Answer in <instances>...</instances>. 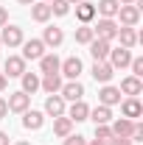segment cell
I'll use <instances>...</instances> for the list:
<instances>
[{
	"label": "cell",
	"instance_id": "6da1fadb",
	"mask_svg": "<svg viewBox=\"0 0 143 145\" xmlns=\"http://www.w3.org/2000/svg\"><path fill=\"white\" fill-rule=\"evenodd\" d=\"M23 42H25V36H23V28H20V25H9V22H6V25L0 28V45H6L9 50L20 48Z\"/></svg>",
	"mask_w": 143,
	"mask_h": 145
},
{
	"label": "cell",
	"instance_id": "7a4b0ae2",
	"mask_svg": "<svg viewBox=\"0 0 143 145\" xmlns=\"http://www.w3.org/2000/svg\"><path fill=\"white\" fill-rule=\"evenodd\" d=\"M118 20H107V17H98L95 20V25H93V34L98 36V39H107V42H115V36H118Z\"/></svg>",
	"mask_w": 143,
	"mask_h": 145
},
{
	"label": "cell",
	"instance_id": "3957f363",
	"mask_svg": "<svg viewBox=\"0 0 143 145\" xmlns=\"http://www.w3.org/2000/svg\"><path fill=\"white\" fill-rule=\"evenodd\" d=\"M81 70H84V64H81L79 56H68V59H62V64H59V75L68 78V81H79Z\"/></svg>",
	"mask_w": 143,
	"mask_h": 145
},
{
	"label": "cell",
	"instance_id": "277c9868",
	"mask_svg": "<svg viewBox=\"0 0 143 145\" xmlns=\"http://www.w3.org/2000/svg\"><path fill=\"white\" fill-rule=\"evenodd\" d=\"M20 48H23V59L25 61H39L42 56L48 53V48L42 45V39H25Z\"/></svg>",
	"mask_w": 143,
	"mask_h": 145
},
{
	"label": "cell",
	"instance_id": "5b68a950",
	"mask_svg": "<svg viewBox=\"0 0 143 145\" xmlns=\"http://www.w3.org/2000/svg\"><path fill=\"white\" fill-rule=\"evenodd\" d=\"M107 61L112 64V70H124V67H129V61H132V50L129 48H109V56Z\"/></svg>",
	"mask_w": 143,
	"mask_h": 145
},
{
	"label": "cell",
	"instance_id": "8992f818",
	"mask_svg": "<svg viewBox=\"0 0 143 145\" xmlns=\"http://www.w3.org/2000/svg\"><path fill=\"white\" fill-rule=\"evenodd\" d=\"M140 3V0H138ZM138 3H132V6H121L118 8V14L115 17L121 20V25H129V28H135L138 22H140V6Z\"/></svg>",
	"mask_w": 143,
	"mask_h": 145
},
{
	"label": "cell",
	"instance_id": "52a82bcc",
	"mask_svg": "<svg viewBox=\"0 0 143 145\" xmlns=\"http://www.w3.org/2000/svg\"><path fill=\"white\" fill-rule=\"evenodd\" d=\"M59 95L65 98V103H73V101H84V84L81 81H65Z\"/></svg>",
	"mask_w": 143,
	"mask_h": 145
},
{
	"label": "cell",
	"instance_id": "ba28073f",
	"mask_svg": "<svg viewBox=\"0 0 143 145\" xmlns=\"http://www.w3.org/2000/svg\"><path fill=\"white\" fill-rule=\"evenodd\" d=\"M121 117H126V120H138V117H143L140 98H121Z\"/></svg>",
	"mask_w": 143,
	"mask_h": 145
},
{
	"label": "cell",
	"instance_id": "9c48e42d",
	"mask_svg": "<svg viewBox=\"0 0 143 145\" xmlns=\"http://www.w3.org/2000/svg\"><path fill=\"white\" fill-rule=\"evenodd\" d=\"M98 103L101 106H118L121 103V89L118 87H112V84H101V89H98Z\"/></svg>",
	"mask_w": 143,
	"mask_h": 145
},
{
	"label": "cell",
	"instance_id": "30bf717a",
	"mask_svg": "<svg viewBox=\"0 0 143 145\" xmlns=\"http://www.w3.org/2000/svg\"><path fill=\"white\" fill-rule=\"evenodd\" d=\"M6 103H9V112L23 114L25 109H31V95H25L23 89H17V92H11V95L6 98Z\"/></svg>",
	"mask_w": 143,
	"mask_h": 145
},
{
	"label": "cell",
	"instance_id": "8fae6325",
	"mask_svg": "<svg viewBox=\"0 0 143 145\" xmlns=\"http://www.w3.org/2000/svg\"><path fill=\"white\" fill-rule=\"evenodd\" d=\"M42 126H45V112H36V109L23 112V128L25 131H39Z\"/></svg>",
	"mask_w": 143,
	"mask_h": 145
},
{
	"label": "cell",
	"instance_id": "7c38bea8",
	"mask_svg": "<svg viewBox=\"0 0 143 145\" xmlns=\"http://www.w3.org/2000/svg\"><path fill=\"white\" fill-rule=\"evenodd\" d=\"M95 17H98V14H95V3H90V0L76 3V20H79L81 25H93Z\"/></svg>",
	"mask_w": 143,
	"mask_h": 145
},
{
	"label": "cell",
	"instance_id": "4fadbf2b",
	"mask_svg": "<svg viewBox=\"0 0 143 145\" xmlns=\"http://www.w3.org/2000/svg\"><path fill=\"white\" fill-rule=\"evenodd\" d=\"M25 72V59L23 56H9L6 64H3V75L6 78H20Z\"/></svg>",
	"mask_w": 143,
	"mask_h": 145
},
{
	"label": "cell",
	"instance_id": "5bb4252c",
	"mask_svg": "<svg viewBox=\"0 0 143 145\" xmlns=\"http://www.w3.org/2000/svg\"><path fill=\"white\" fill-rule=\"evenodd\" d=\"M90 48V56H93V61H107V56H109V48H112V42H107V39H93L87 45Z\"/></svg>",
	"mask_w": 143,
	"mask_h": 145
},
{
	"label": "cell",
	"instance_id": "9a60e30c",
	"mask_svg": "<svg viewBox=\"0 0 143 145\" xmlns=\"http://www.w3.org/2000/svg\"><path fill=\"white\" fill-rule=\"evenodd\" d=\"M62 84H65V78H62L59 72H51V75H42V81H39V89L45 92V95H59Z\"/></svg>",
	"mask_w": 143,
	"mask_h": 145
},
{
	"label": "cell",
	"instance_id": "2e32d148",
	"mask_svg": "<svg viewBox=\"0 0 143 145\" xmlns=\"http://www.w3.org/2000/svg\"><path fill=\"white\" fill-rule=\"evenodd\" d=\"M65 109H68V103H65L62 95H48V98H45V114H48V117H62Z\"/></svg>",
	"mask_w": 143,
	"mask_h": 145
},
{
	"label": "cell",
	"instance_id": "e0dca14e",
	"mask_svg": "<svg viewBox=\"0 0 143 145\" xmlns=\"http://www.w3.org/2000/svg\"><path fill=\"white\" fill-rule=\"evenodd\" d=\"M115 39L121 42V48H129V50H132V48H135V45L140 42L143 36L138 34L135 28H129V25H121V28H118V36H115Z\"/></svg>",
	"mask_w": 143,
	"mask_h": 145
},
{
	"label": "cell",
	"instance_id": "ac0fdd59",
	"mask_svg": "<svg viewBox=\"0 0 143 145\" xmlns=\"http://www.w3.org/2000/svg\"><path fill=\"white\" fill-rule=\"evenodd\" d=\"M93 78L98 81V84H109L112 81V75H115V70H112V64L109 61H93Z\"/></svg>",
	"mask_w": 143,
	"mask_h": 145
},
{
	"label": "cell",
	"instance_id": "d6986e66",
	"mask_svg": "<svg viewBox=\"0 0 143 145\" xmlns=\"http://www.w3.org/2000/svg\"><path fill=\"white\" fill-rule=\"evenodd\" d=\"M65 114L70 117L73 123H84V120H87V117H90V106H87V103H84V101H73L70 106L65 109Z\"/></svg>",
	"mask_w": 143,
	"mask_h": 145
},
{
	"label": "cell",
	"instance_id": "ffe728a7",
	"mask_svg": "<svg viewBox=\"0 0 143 145\" xmlns=\"http://www.w3.org/2000/svg\"><path fill=\"white\" fill-rule=\"evenodd\" d=\"M121 95H126V98H138L143 92V78H135V75H126L124 81H121Z\"/></svg>",
	"mask_w": 143,
	"mask_h": 145
},
{
	"label": "cell",
	"instance_id": "44dd1931",
	"mask_svg": "<svg viewBox=\"0 0 143 145\" xmlns=\"http://www.w3.org/2000/svg\"><path fill=\"white\" fill-rule=\"evenodd\" d=\"M62 42H65V31H62V28L48 25V28L42 31V45H45V48H59Z\"/></svg>",
	"mask_w": 143,
	"mask_h": 145
},
{
	"label": "cell",
	"instance_id": "7402d4cb",
	"mask_svg": "<svg viewBox=\"0 0 143 145\" xmlns=\"http://www.w3.org/2000/svg\"><path fill=\"white\" fill-rule=\"evenodd\" d=\"M112 137H132V131H135V120H126V117H112Z\"/></svg>",
	"mask_w": 143,
	"mask_h": 145
},
{
	"label": "cell",
	"instance_id": "603a6c76",
	"mask_svg": "<svg viewBox=\"0 0 143 145\" xmlns=\"http://www.w3.org/2000/svg\"><path fill=\"white\" fill-rule=\"evenodd\" d=\"M87 120H93L95 126H109V123H112V109L98 103L95 109H90V117H87Z\"/></svg>",
	"mask_w": 143,
	"mask_h": 145
},
{
	"label": "cell",
	"instance_id": "cb8c5ba5",
	"mask_svg": "<svg viewBox=\"0 0 143 145\" xmlns=\"http://www.w3.org/2000/svg\"><path fill=\"white\" fill-rule=\"evenodd\" d=\"M118 8H121L118 0H98V3H95V14H98V17H107V20H115Z\"/></svg>",
	"mask_w": 143,
	"mask_h": 145
},
{
	"label": "cell",
	"instance_id": "d4e9b609",
	"mask_svg": "<svg viewBox=\"0 0 143 145\" xmlns=\"http://www.w3.org/2000/svg\"><path fill=\"white\" fill-rule=\"evenodd\" d=\"M20 81H23V92H25V95H34V92H39V81H42V75L25 70L23 75H20Z\"/></svg>",
	"mask_w": 143,
	"mask_h": 145
},
{
	"label": "cell",
	"instance_id": "484cf974",
	"mask_svg": "<svg viewBox=\"0 0 143 145\" xmlns=\"http://www.w3.org/2000/svg\"><path fill=\"white\" fill-rule=\"evenodd\" d=\"M59 64H62V59L56 53H45L39 59V72L42 75H51V72H59Z\"/></svg>",
	"mask_w": 143,
	"mask_h": 145
},
{
	"label": "cell",
	"instance_id": "4316f807",
	"mask_svg": "<svg viewBox=\"0 0 143 145\" xmlns=\"http://www.w3.org/2000/svg\"><path fill=\"white\" fill-rule=\"evenodd\" d=\"M51 17H54V14H51V6H48V3H39V0L31 3V20H34V22H48Z\"/></svg>",
	"mask_w": 143,
	"mask_h": 145
},
{
	"label": "cell",
	"instance_id": "83f0119b",
	"mask_svg": "<svg viewBox=\"0 0 143 145\" xmlns=\"http://www.w3.org/2000/svg\"><path fill=\"white\" fill-rule=\"evenodd\" d=\"M54 134L56 137H68V134H73V120L68 117V114H62V117H54Z\"/></svg>",
	"mask_w": 143,
	"mask_h": 145
},
{
	"label": "cell",
	"instance_id": "f1b7e54d",
	"mask_svg": "<svg viewBox=\"0 0 143 145\" xmlns=\"http://www.w3.org/2000/svg\"><path fill=\"white\" fill-rule=\"evenodd\" d=\"M73 36H76V45H90V42L95 39V34H93V25H79Z\"/></svg>",
	"mask_w": 143,
	"mask_h": 145
},
{
	"label": "cell",
	"instance_id": "f546056e",
	"mask_svg": "<svg viewBox=\"0 0 143 145\" xmlns=\"http://www.w3.org/2000/svg\"><path fill=\"white\" fill-rule=\"evenodd\" d=\"M48 6H51V14H54V17H65V14H70V3H68V0H51Z\"/></svg>",
	"mask_w": 143,
	"mask_h": 145
},
{
	"label": "cell",
	"instance_id": "4dcf8cb0",
	"mask_svg": "<svg viewBox=\"0 0 143 145\" xmlns=\"http://www.w3.org/2000/svg\"><path fill=\"white\" fill-rule=\"evenodd\" d=\"M95 140L98 142H109L112 140V128L109 126H95Z\"/></svg>",
	"mask_w": 143,
	"mask_h": 145
},
{
	"label": "cell",
	"instance_id": "1f68e13d",
	"mask_svg": "<svg viewBox=\"0 0 143 145\" xmlns=\"http://www.w3.org/2000/svg\"><path fill=\"white\" fill-rule=\"evenodd\" d=\"M129 67H132V75H135V78H143V59L140 56H132Z\"/></svg>",
	"mask_w": 143,
	"mask_h": 145
},
{
	"label": "cell",
	"instance_id": "d6a6232c",
	"mask_svg": "<svg viewBox=\"0 0 143 145\" xmlns=\"http://www.w3.org/2000/svg\"><path fill=\"white\" fill-rule=\"evenodd\" d=\"M62 145H87V137H81V134H68Z\"/></svg>",
	"mask_w": 143,
	"mask_h": 145
},
{
	"label": "cell",
	"instance_id": "836d02e7",
	"mask_svg": "<svg viewBox=\"0 0 143 145\" xmlns=\"http://www.w3.org/2000/svg\"><path fill=\"white\" fill-rule=\"evenodd\" d=\"M107 145H135V142H132L129 137H112V140H109Z\"/></svg>",
	"mask_w": 143,
	"mask_h": 145
},
{
	"label": "cell",
	"instance_id": "e575fe53",
	"mask_svg": "<svg viewBox=\"0 0 143 145\" xmlns=\"http://www.w3.org/2000/svg\"><path fill=\"white\" fill-rule=\"evenodd\" d=\"M6 114H9V103H6V98L0 95V120H3Z\"/></svg>",
	"mask_w": 143,
	"mask_h": 145
},
{
	"label": "cell",
	"instance_id": "d590c367",
	"mask_svg": "<svg viewBox=\"0 0 143 145\" xmlns=\"http://www.w3.org/2000/svg\"><path fill=\"white\" fill-rule=\"evenodd\" d=\"M6 22H9V8H3V6H0V28H3Z\"/></svg>",
	"mask_w": 143,
	"mask_h": 145
},
{
	"label": "cell",
	"instance_id": "8d00e7d4",
	"mask_svg": "<svg viewBox=\"0 0 143 145\" xmlns=\"http://www.w3.org/2000/svg\"><path fill=\"white\" fill-rule=\"evenodd\" d=\"M0 145H11V140H9V134H6V131H0Z\"/></svg>",
	"mask_w": 143,
	"mask_h": 145
},
{
	"label": "cell",
	"instance_id": "74e56055",
	"mask_svg": "<svg viewBox=\"0 0 143 145\" xmlns=\"http://www.w3.org/2000/svg\"><path fill=\"white\" fill-rule=\"evenodd\" d=\"M6 87H9V78H6V75H3V72H0V92L6 89Z\"/></svg>",
	"mask_w": 143,
	"mask_h": 145
},
{
	"label": "cell",
	"instance_id": "f35d334b",
	"mask_svg": "<svg viewBox=\"0 0 143 145\" xmlns=\"http://www.w3.org/2000/svg\"><path fill=\"white\" fill-rule=\"evenodd\" d=\"M121 6H132V3H138V0H118Z\"/></svg>",
	"mask_w": 143,
	"mask_h": 145
},
{
	"label": "cell",
	"instance_id": "ab89813d",
	"mask_svg": "<svg viewBox=\"0 0 143 145\" xmlns=\"http://www.w3.org/2000/svg\"><path fill=\"white\" fill-rule=\"evenodd\" d=\"M87 145H107V142H98V140H87Z\"/></svg>",
	"mask_w": 143,
	"mask_h": 145
},
{
	"label": "cell",
	"instance_id": "60d3db41",
	"mask_svg": "<svg viewBox=\"0 0 143 145\" xmlns=\"http://www.w3.org/2000/svg\"><path fill=\"white\" fill-rule=\"evenodd\" d=\"M17 3H23V6H31V3H36V0H17Z\"/></svg>",
	"mask_w": 143,
	"mask_h": 145
},
{
	"label": "cell",
	"instance_id": "b9f144b4",
	"mask_svg": "<svg viewBox=\"0 0 143 145\" xmlns=\"http://www.w3.org/2000/svg\"><path fill=\"white\" fill-rule=\"evenodd\" d=\"M11 145H31V142H25V140H17V142H11Z\"/></svg>",
	"mask_w": 143,
	"mask_h": 145
},
{
	"label": "cell",
	"instance_id": "7bdbcfd3",
	"mask_svg": "<svg viewBox=\"0 0 143 145\" xmlns=\"http://www.w3.org/2000/svg\"><path fill=\"white\" fill-rule=\"evenodd\" d=\"M68 3H70V6H76V3H81V0H68Z\"/></svg>",
	"mask_w": 143,
	"mask_h": 145
},
{
	"label": "cell",
	"instance_id": "ee69618b",
	"mask_svg": "<svg viewBox=\"0 0 143 145\" xmlns=\"http://www.w3.org/2000/svg\"><path fill=\"white\" fill-rule=\"evenodd\" d=\"M39 3H51V0H39Z\"/></svg>",
	"mask_w": 143,
	"mask_h": 145
},
{
	"label": "cell",
	"instance_id": "f6af8a7d",
	"mask_svg": "<svg viewBox=\"0 0 143 145\" xmlns=\"http://www.w3.org/2000/svg\"><path fill=\"white\" fill-rule=\"evenodd\" d=\"M0 48H3V45H0Z\"/></svg>",
	"mask_w": 143,
	"mask_h": 145
}]
</instances>
